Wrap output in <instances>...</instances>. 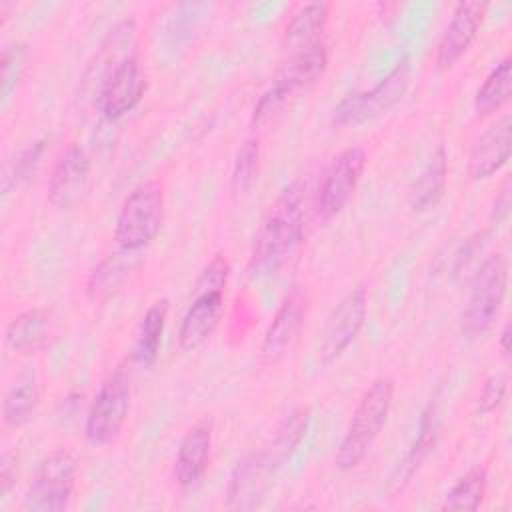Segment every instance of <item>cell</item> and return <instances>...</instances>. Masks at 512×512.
<instances>
[{"label": "cell", "instance_id": "1", "mask_svg": "<svg viewBox=\"0 0 512 512\" xmlns=\"http://www.w3.org/2000/svg\"><path fill=\"white\" fill-rule=\"evenodd\" d=\"M306 182L294 180L270 206L256 232L248 258V276L262 278L284 266L304 240Z\"/></svg>", "mask_w": 512, "mask_h": 512}, {"label": "cell", "instance_id": "2", "mask_svg": "<svg viewBox=\"0 0 512 512\" xmlns=\"http://www.w3.org/2000/svg\"><path fill=\"white\" fill-rule=\"evenodd\" d=\"M394 398V380L378 376L360 396L334 456L338 470H354L384 428Z\"/></svg>", "mask_w": 512, "mask_h": 512}, {"label": "cell", "instance_id": "3", "mask_svg": "<svg viewBox=\"0 0 512 512\" xmlns=\"http://www.w3.org/2000/svg\"><path fill=\"white\" fill-rule=\"evenodd\" d=\"M164 218V184L160 178H150L138 184L122 202L114 240L120 250L138 252L146 248L160 232Z\"/></svg>", "mask_w": 512, "mask_h": 512}, {"label": "cell", "instance_id": "4", "mask_svg": "<svg viewBox=\"0 0 512 512\" xmlns=\"http://www.w3.org/2000/svg\"><path fill=\"white\" fill-rule=\"evenodd\" d=\"M508 286V258L490 254L476 270L466 306L462 310V332L468 338L484 336L496 322Z\"/></svg>", "mask_w": 512, "mask_h": 512}, {"label": "cell", "instance_id": "5", "mask_svg": "<svg viewBox=\"0 0 512 512\" xmlns=\"http://www.w3.org/2000/svg\"><path fill=\"white\" fill-rule=\"evenodd\" d=\"M410 80L412 64L408 56H402L376 86L344 96L332 110V122L336 126H356L386 114L404 98Z\"/></svg>", "mask_w": 512, "mask_h": 512}, {"label": "cell", "instance_id": "6", "mask_svg": "<svg viewBox=\"0 0 512 512\" xmlns=\"http://www.w3.org/2000/svg\"><path fill=\"white\" fill-rule=\"evenodd\" d=\"M130 410V370L122 362L100 384L84 424V436L92 446L110 444L122 430Z\"/></svg>", "mask_w": 512, "mask_h": 512}, {"label": "cell", "instance_id": "7", "mask_svg": "<svg viewBox=\"0 0 512 512\" xmlns=\"http://www.w3.org/2000/svg\"><path fill=\"white\" fill-rule=\"evenodd\" d=\"M76 472H78V464L72 452L66 448L54 450L40 462L24 494L22 508L28 512L64 510L70 504L74 494Z\"/></svg>", "mask_w": 512, "mask_h": 512}, {"label": "cell", "instance_id": "8", "mask_svg": "<svg viewBox=\"0 0 512 512\" xmlns=\"http://www.w3.org/2000/svg\"><path fill=\"white\" fill-rule=\"evenodd\" d=\"M368 314V286L364 282L352 286L326 316L318 340V360L334 362L356 340Z\"/></svg>", "mask_w": 512, "mask_h": 512}, {"label": "cell", "instance_id": "9", "mask_svg": "<svg viewBox=\"0 0 512 512\" xmlns=\"http://www.w3.org/2000/svg\"><path fill=\"white\" fill-rule=\"evenodd\" d=\"M282 464L284 462L270 450L268 444L238 460L230 474L226 490V508L250 510L258 506Z\"/></svg>", "mask_w": 512, "mask_h": 512}, {"label": "cell", "instance_id": "10", "mask_svg": "<svg viewBox=\"0 0 512 512\" xmlns=\"http://www.w3.org/2000/svg\"><path fill=\"white\" fill-rule=\"evenodd\" d=\"M146 92V72L134 54L116 60L100 80L98 108L104 118L118 120L134 110Z\"/></svg>", "mask_w": 512, "mask_h": 512}, {"label": "cell", "instance_id": "11", "mask_svg": "<svg viewBox=\"0 0 512 512\" xmlns=\"http://www.w3.org/2000/svg\"><path fill=\"white\" fill-rule=\"evenodd\" d=\"M364 166L366 152L360 146H350L332 158L316 196V212L324 222L332 220L344 210L356 190Z\"/></svg>", "mask_w": 512, "mask_h": 512}, {"label": "cell", "instance_id": "12", "mask_svg": "<svg viewBox=\"0 0 512 512\" xmlns=\"http://www.w3.org/2000/svg\"><path fill=\"white\" fill-rule=\"evenodd\" d=\"M308 312V290L294 286L280 302L276 314L272 316L264 338H262V358L266 362H276L286 354V350L296 340L300 328L304 326Z\"/></svg>", "mask_w": 512, "mask_h": 512}, {"label": "cell", "instance_id": "13", "mask_svg": "<svg viewBox=\"0 0 512 512\" xmlns=\"http://www.w3.org/2000/svg\"><path fill=\"white\" fill-rule=\"evenodd\" d=\"M88 178H90V158L86 150L80 144H70L62 152V156L56 160L50 172L48 186H46L48 202L60 210L72 208L86 192Z\"/></svg>", "mask_w": 512, "mask_h": 512}, {"label": "cell", "instance_id": "14", "mask_svg": "<svg viewBox=\"0 0 512 512\" xmlns=\"http://www.w3.org/2000/svg\"><path fill=\"white\" fill-rule=\"evenodd\" d=\"M486 10H488V4L484 2H458L454 6V12L436 48L438 68H450L454 62H458L466 54L478 30L482 28Z\"/></svg>", "mask_w": 512, "mask_h": 512}, {"label": "cell", "instance_id": "15", "mask_svg": "<svg viewBox=\"0 0 512 512\" xmlns=\"http://www.w3.org/2000/svg\"><path fill=\"white\" fill-rule=\"evenodd\" d=\"M214 436V418L202 416L180 440L174 460V480L180 488H192L204 476L210 460Z\"/></svg>", "mask_w": 512, "mask_h": 512}, {"label": "cell", "instance_id": "16", "mask_svg": "<svg viewBox=\"0 0 512 512\" xmlns=\"http://www.w3.org/2000/svg\"><path fill=\"white\" fill-rule=\"evenodd\" d=\"M512 152V118L500 116L474 142L468 156V174L472 180H484L496 174Z\"/></svg>", "mask_w": 512, "mask_h": 512}, {"label": "cell", "instance_id": "17", "mask_svg": "<svg viewBox=\"0 0 512 512\" xmlns=\"http://www.w3.org/2000/svg\"><path fill=\"white\" fill-rule=\"evenodd\" d=\"M224 310V290H194L178 328V346L186 352L202 346L216 330Z\"/></svg>", "mask_w": 512, "mask_h": 512}, {"label": "cell", "instance_id": "18", "mask_svg": "<svg viewBox=\"0 0 512 512\" xmlns=\"http://www.w3.org/2000/svg\"><path fill=\"white\" fill-rule=\"evenodd\" d=\"M326 66L328 46L324 40H318L316 44L292 54L290 60L276 72L274 82H280L296 96L300 90L312 86L324 74Z\"/></svg>", "mask_w": 512, "mask_h": 512}, {"label": "cell", "instance_id": "19", "mask_svg": "<svg viewBox=\"0 0 512 512\" xmlns=\"http://www.w3.org/2000/svg\"><path fill=\"white\" fill-rule=\"evenodd\" d=\"M52 330V316L44 308H30L20 312L6 326V346L16 354H34L46 346Z\"/></svg>", "mask_w": 512, "mask_h": 512}, {"label": "cell", "instance_id": "20", "mask_svg": "<svg viewBox=\"0 0 512 512\" xmlns=\"http://www.w3.org/2000/svg\"><path fill=\"white\" fill-rule=\"evenodd\" d=\"M328 16H330L328 2H310L300 6L284 28V38H282L284 50H288L290 54H296L316 44L318 40H322L320 36L324 32Z\"/></svg>", "mask_w": 512, "mask_h": 512}, {"label": "cell", "instance_id": "21", "mask_svg": "<svg viewBox=\"0 0 512 512\" xmlns=\"http://www.w3.org/2000/svg\"><path fill=\"white\" fill-rule=\"evenodd\" d=\"M448 182V154L444 144H438L416 178L410 194V206L414 212H426L434 208L444 196Z\"/></svg>", "mask_w": 512, "mask_h": 512}, {"label": "cell", "instance_id": "22", "mask_svg": "<svg viewBox=\"0 0 512 512\" xmlns=\"http://www.w3.org/2000/svg\"><path fill=\"white\" fill-rule=\"evenodd\" d=\"M166 316H168V300L166 298L156 300L144 312L140 326H138L136 344L132 350V360L140 368H150L156 362L160 344H162L164 326H166Z\"/></svg>", "mask_w": 512, "mask_h": 512}, {"label": "cell", "instance_id": "23", "mask_svg": "<svg viewBox=\"0 0 512 512\" xmlns=\"http://www.w3.org/2000/svg\"><path fill=\"white\" fill-rule=\"evenodd\" d=\"M40 402V384L36 374L28 372L20 376L4 394L2 422L8 428L24 426L36 412Z\"/></svg>", "mask_w": 512, "mask_h": 512}, {"label": "cell", "instance_id": "24", "mask_svg": "<svg viewBox=\"0 0 512 512\" xmlns=\"http://www.w3.org/2000/svg\"><path fill=\"white\" fill-rule=\"evenodd\" d=\"M512 92V60L502 58L484 78L474 94V112L478 118L492 116L508 100Z\"/></svg>", "mask_w": 512, "mask_h": 512}, {"label": "cell", "instance_id": "25", "mask_svg": "<svg viewBox=\"0 0 512 512\" xmlns=\"http://www.w3.org/2000/svg\"><path fill=\"white\" fill-rule=\"evenodd\" d=\"M134 252H114L108 254L104 260H100V264L92 270L88 284H86V292L90 300H104L110 294H114L124 280L128 278L130 270L134 268V260H132Z\"/></svg>", "mask_w": 512, "mask_h": 512}, {"label": "cell", "instance_id": "26", "mask_svg": "<svg viewBox=\"0 0 512 512\" xmlns=\"http://www.w3.org/2000/svg\"><path fill=\"white\" fill-rule=\"evenodd\" d=\"M438 430H440L438 406H436V402H428V406L420 414L416 438H414L410 450L406 452L402 464L398 466V476L394 478L396 484L406 482L414 474V470L422 464V460L434 450V444H436V438H438Z\"/></svg>", "mask_w": 512, "mask_h": 512}, {"label": "cell", "instance_id": "27", "mask_svg": "<svg viewBox=\"0 0 512 512\" xmlns=\"http://www.w3.org/2000/svg\"><path fill=\"white\" fill-rule=\"evenodd\" d=\"M486 482H488V476L484 466L470 468L446 492L442 510H478L486 496Z\"/></svg>", "mask_w": 512, "mask_h": 512}, {"label": "cell", "instance_id": "28", "mask_svg": "<svg viewBox=\"0 0 512 512\" xmlns=\"http://www.w3.org/2000/svg\"><path fill=\"white\" fill-rule=\"evenodd\" d=\"M48 140L46 138H38L32 144H28L6 168L4 178H2V190L4 194H8L12 188H20L22 184H26L28 180L34 178L40 160L44 156Z\"/></svg>", "mask_w": 512, "mask_h": 512}, {"label": "cell", "instance_id": "29", "mask_svg": "<svg viewBox=\"0 0 512 512\" xmlns=\"http://www.w3.org/2000/svg\"><path fill=\"white\" fill-rule=\"evenodd\" d=\"M258 164H260V142L256 136L244 140V144L238 148L232 174H230V186L236 194L246 192L252 182L258 176Z\"/></svg>", "mask_w": 512, "mask_h": 512}, {"label": "cell", "instance_id": "30", "mask_svg": "<svg viewBox=\"0 0 512 512\" xmlns=\"http://www.w3.org/2000/svg\"><path fill=\"white\" fill-rule=\"evenodd\" d=\"M26 58H28V46L24 42H12L6 44V48L2 50V58H0V68H2V106L8 104L10 96L16 92V88L20 86V80L24 76L26 70Z\"/></svg>", "mask_w": 512, "mask_h": 512}, {"label": "cell", "instance_id": "31", "mask_svg": "<svg viewBox=\"0 0 512 512\" xmlns=\"http://www.w3.org/2000/svg\"><path fill=\"white\" fill-rule=\"evenodd\" d=\"M228 272L230 264L226 256L214 254L212 260L202 268L198 280H196V290H224L228 282Z\"/></svg>", "mask_w": 512, "mask_h": 512}, {"label": "cell", "instance_id": "32", "mask_svg": "<svg viewBox=\"0 0 512 512\" xmlns=\"http://www.w3.org/2000/svg\"><path fill=\"white\" fill-rule=\"evenodd\" d=\"M506 396V378L502 374H492L484 380L480 396H478V410L484 414L494 412Z\"/></svg>", "mask_w": 512, "mask_h": 512}, {"label": "cell", "instance_id": "33", "mask_svg": "<svg viewBox=\"0 0 512 512\" xmlns=\"http://www.w3.org/2000/svg\"><path fill=\"white\" fill-rule=\"evenodd\" d=\"M482 234H474V236H470L464 244H462V248L458 250V254H456V264H454V274H460L462 272V268H466L468 266V262L474 258V254L482 248Z\"/></svg>", "mask_w": 512, "mask_h": 512}, {"label": "cell", "instance_id": "34", "mask_svg": "<svg viewBox=\"0 0 512 512\" xmlns=\"http://www.w3.org/2000/svg\"><path fill=\"white\" fill-rule=\"evenodd\" d=\"M14 478H16V460L10 454H4L2 464H0V494L2 496L10 490Z\"/></svg>", "mask_w": 512, "mask_h": 512}, {"label": "cell", "instance_id": "35", "mask_svg": "<svg viewBox=\"0 0 512 512\" xmlns=\"http://www.w3.org/2000/svg\"><path fill=\"white\" fill-rule=\"evenodd\" d=\"M508 208H510V188L508 184L500 190V196L496 198L494 202V216L496 218H504L508 214Z\"/></svg>", "mask_w": 512, "mask_h": 512}, {"label": "cell", "instance_id": "36", "mask_svg": "<svg viewBox=\"0 0 512 512\" xmlns=\"http://www.w3.org/2000/svg\"><path fill=\"white\" fill-rule=\"evenodd\" d=\"M498 344H500L502 356H504V358H510V324H508V322L504 324V328H502V332H500Z\"/></svg>", "mask_w": 512, "mask_h": 512}]
</instances>
